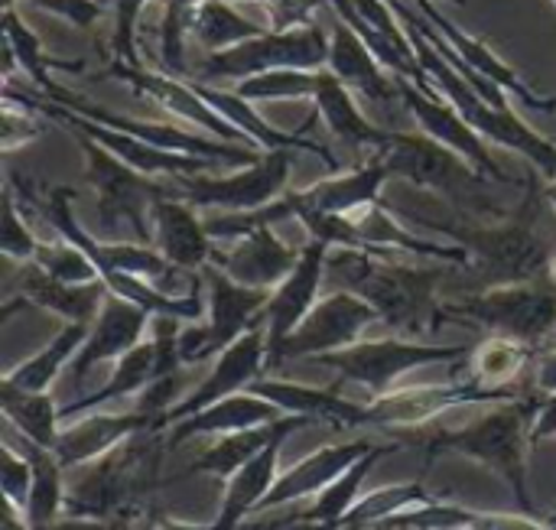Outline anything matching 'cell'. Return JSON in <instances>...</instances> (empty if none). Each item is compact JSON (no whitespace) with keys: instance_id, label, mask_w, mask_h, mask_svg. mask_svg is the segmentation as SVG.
Listing matches in <instances>:
<instances>
[{"instance_id":"cell-55","label":"cell","mask_w":556,"mask_h":530,"mask_svg":"<svg viewBox=\"0 0 556 530\" xmlns=\"http://www.w3.org/2000/svg\"><path fill=\"white\" fill-rule=\"evenodd\" d=\"M544 195H547V202L556 209V179H547V186H544Z\"/></svg>"},{"instance_id":"cell-2","label":"cell","mask_w":556,"mask_h":530,"mask_svg":"<svg viewBox=\"0 0 556 530\" xmlns=\"http://www.w3.org/2000/svg\"><path fill=\"white\" fill-rule=\"evenodd\" d=\"M538 407L541 401H531V398L495 404L485 417L459 430H443L437 437V446L492 469L511 489L521 515H534V502L528 489V450L534 446L531 427H534Z\"/></svg>"},{"instance_id":"cell-21","label":"cell","mask_w":556,"mask_h":530,"mask_svg":"<svg viewBox=\"0 0 556 530\" xmlns=\"http://www.w3.org/2000/svg\"><path fill=\"white\" fill-rule=\"evenodd\" d=\"M375 446L378 443H371V440H349V443L319 446L316 453L303 456L287 472H280V479L270 489V495L264 499L261 512H274V508H283V505L323 495L336 479H342L355 463H362Z\"/></svg>"},{"instance_id":"cell-43","label":"cell","mask_w":556,"mask_h":530,"mask_svg":"<svg viewBox=\"0 0 556 530\" xmlns=\"http://www.w3.org/2000/svg\"><path fill=\"white\" fill-rule=\"evenodd\" d=\"M482 512L476 508H463V505H450V502H430V505H420L401 518H394L391 525L384 528H401V530H466L479 521Z\"/></svg>"},{"instance_id":"cell-11","label":"cell","mask_w":556,"mask_h":530,"mask_svg":"<svg viewBox=\"0 0 556 530\" xmlns=\"http://www.w3.org/2000/svg\"><path fill=\"white\" fill-rule=\"evenodd\" d=\"M525 394L518 388H485L476 378L469 381H433V384H414V388H394L384 398H375L365 404V427L381 430H410L424 427L433 417L453 411V407H479V404H508L521 401Z\"/></svg>"},{"instance_id":"cell-9","label":"cell","mask_w":556,"mask_h":530,"mask_svg":"<svg viewBox=\"0 0 556 530\" xmlns=\"http://www.w3.org/2000/svg\"><path fill=\"white\" fill-rule=\"evenodd\" d=\"M329 65V36L306 23L293 29H267L248 42H238L225 52H212L199 72V81H222L231 78L235 85L274 68H303L323 72Z\"/></svg>"},{"instance_id":"cell-19","label":"cell","mask_w":556,"mask_h":530,"mask_svg":"<svg viewBox=\"0 0 556 530\" xmlns=\"http://www.w3.org/2000/svg\"><path fill=\"white\" fill-rule=\"evenodd\" d=\"M394 179L391 169L384 166V160H371L365 166H355L352 173L342 176H329L323 182H313L309 189L300 192H283V205L290 222H300L309 212L319 215H355L375 202H381V189L384 182Z\"/></svg>"},{"instance_id":"cell-32","label":"cell","mask_w":556,"mask_h":530,"mask_svg":"<svg viewBox=\"0 0 556 530\" xmlns=\"http://www.w3.org/2000/svg\"><path fill=\"white\" fill-rule=\"evenodd\" d=\"M91 326H78V323H65L36 355H29L26 362H20L16 368H10L3 375L0 384L16 388V391H33V394H46L52 391V384L59 381V375L65 368H72L75 355L81 352L85 339H88Z\"/></svg>"},{"instance_id":"cell-52","label":"cell","mask_w":556,"mask_h":530,"mask_svg":"<svg viewBox=\"0 0 556 530\" xmlns=\"http://www.w3.org/2000/svg\"><path fill=\"white\" fill-rule=\"evenodd\" d=\"M0 530H33L26 521L23 508H16L13 502H3V515H0Z\"/></svg>"},{"instance_id":"cell-47","label":"cell","mask_w":556,"mask_h":530,"mask_svg":"<svg viewBox=\"0 0 556 530\" xmlns=\"http://www.w3.org/2000/svg\"><path fill=\"white\" fill-rule=\"evenodd\" d=\"M39 137V124L33 117V111L20 101H10L7 98V108H3V147L13 150L16 143H26Z\"/></svg>"},{"instance_id":"cell-17","label":"cell","mask_w":556,"mask_h":530,"mask_svg":"<svg viewBox=\"0 0 556 530\" xmlns=\"http://www.w3.org/2000/svg\"><path fill=\"white\" fill-rule=\"evenodd\" d=\"M150 326H153V316L143 306L108 293L98 319L88 329V339H85L81 352L75 355V362L68 368L72 381L81 384L94 368L117 365L127 352H134L150 336Z\"/></svg>"},{"instance_id":"cell-25","label":"cell","mask_w":556,"mask_h":530,"mask_svg":"<svg viewBox=\"0 0 556 530\" xmlns=\"http://www.w3.org/2000/svg\"><path fill=\"white\" fill-rule=\"evenodd\" d=\"M23 280H20V300L7 303V313H13V306H36L46 310L65 323H78V326H91L108 300V287L104 280L94 283H65L55 280L42 270H36L33 264H23Z\"/></svg>"},{"instance_id":"cell-29","label":"cell","mask_w":556,"mask_h":530,"mask_svg":"<svg viewBox=\"0 0 556 530\" xmlns=\"http://www.w3.org/2000/svg\"><path fill=\"white\" fill-rule=\"evenodd\" d=\"M283 443L287 440H277L274 446H267L257 459H251L241 472H235L225 482L218 515L208 525V530H238L248 515L261 512L264 499L270 495V489L280 479V450H283Z\"/></svg>"},{"instance_id":"cell-44","label":"cell","mask_w":556,"mask_h":530,"mask_svg":"<svg viewBox=\"0 0 556 530\" xmlns=\"http://www.w3.org/2000/svg\"><path fill=\"white\" fill-rule=\"evenodd\" d=\"M36 248H39V238L26 228V215L16 209V199L7 192V199H3V235H0L3 257L29 264L36 257Z\"/></svg>"},{"instance_id":"cell-15","label":"cell","mask_w":556,"mask_h":530,"mask_svg":"<svg viewBox=\"0 0 556 530\" xmlns=\"http://www.w3.org/2000/svg\"><path fill=\"white\" fill-rule=\"evenodd\" d=\"M401 98L410 108V114L420 121L424 134L433 137L437 143L450 147L453 153H459L463 160H469L479 173H485L495 182H511V176L502 173V166L495 163V156L485 147V137L443 98H437V91L430 85H417L410 78H397Z\"/></svg>"},{"instance_id":"cell-10","label":"cell","mask_w":556,"mask_h":530,"mask_svg":"<svg viewBox=\"0 0 556 530\" xmlns=\"http://www.w3.org/2000/svg\"><path fill=\"white\" fill-rule=\"evenodd\" d=\"M85 156H88V179L98 192V218L108 231H130L140 244H153V222L150 209L156 199H176L169 186H156L150 176L130 169L114 153L78 134Z\"/></svg>"},{"instance_id":"cell-57","label":"cell","mask_w":556,"mask_h":530,"mask_svg":"<svg viewBox=\"0 0 556 530\" xmlns=\"http://www.w3.org/2000/svg\"><path fill=\"white\" fill-rule=\"evenodd\" d=\"M456 3H463V0H456Z\"/></svg>"},{"instance_id":"cell-3","label":"cell","mask_w":556,"mask_h":530,"mask_svg":"<svg viewBox=\"0 0 556 530\" xmlns=\"http://www.w3.org/2000/svg\"><path fill=\"white\" fill-rule=\"evenodd\" d=\"M401 20V16H397ZM404 29L410 33V42H414V52H417V62L430 81L433 91H443L446 101L485 137V140H495L502 147H511L518 153H525L547 179H556V143H551L547 137H541L538 130H531L511 108H495L489 104L453 65L450 59L407 20H401Z\"/></svg>"},{"instance_id":"cell-45","label":"cell","mask_w":556,"mask_h":530,"mask_svg":"<svg viewBox=\"0 0 556 530\" xmlns=\"http://www.w3.org/2000/svg\"><path fill=\"white\" fill-rule=\"evenodd\" d=\"M0 489H3V502L26 508L33 489V466L10 440L0 446Z\"/></svg>"},{"instance_id":"cell-36","label":"cell","mask_w":556,"mask_h":530,"mask_svg":"<svg viewBox=\"0 0 556 530\" xmlns=\"http://www.w3.org/2000/svg\"><path fill=\"white\" fill-rule=\"evenodd\" d=\"M397 446H391V443H378L362 463H355L342 479H336L323 495H316L313 499V505H309V512H306V521H313L316 528L323 530H339L342 528V521H345V515L358 505V499L365 495L362 489H365V482H368V476H371V469L378 466V459L381 456H388V453H394Z\"/></svg>"},{"instance_id":"cell-1","label":"cell","mask_w":556,"mask_h":530,"mask_svg":"<svg viewBox=\"0 0 556 530\" xmlns=\"http://www.w3.org/2000/svg\"><path fill=\"white\" fill-rule=\"evenodd\" d=\"M326 277L336 280V290H349L375 306L381 323L401 332V339L433 332L443 323V303L437 300L443 270L401 267L384 254L332 248Z\"/></svg>"},{"instance_id":"cell-35","label":"cell","mask_w":556,"mask_h":530,"mask_svg":"<svg viewBox=\"0 0 556 530\" xmlns=\"http://www.w3.org/2000/svg\"><path fill=\"white\" fill-rule=\"evenodd\" d=\"M0 411L7 417V427L16 430L23 440L42 450H55V440L62 433V407H55L52 391L33 394L0 384Z\"/></svg>"},{"instance_id":"cell-31","label":"cell","mask_w":556,"mask_h":530,"mask_svg":"<svg viewBox=\"0 0 556 530\" xmlns=\"http://www.w3.org/2000/svg\"><path fill=\"white\" fill-rule=\"evenodd\" d=\"M195 85V91L228 121V124H235L254 147H264L267 153L270 150H293V147H303V150H313L319 160H326L329 166H336V156L329 153V150H323L319 143H313V140H303L300 134H287V130H277L274 124H267L254 108H251V101H244V98H238L235 91H222V88H212V85H205V81H192Z\"/></svg>"},{"instance_id":"cell-34","label":"cell","mask_w":556,"mask_h":530,"mask_svg":"<svg viewBox=\"0 0 556 530\" xmlns=\"http://www.w3.org/2000/svg\"><path fill=\"white\" fill-rule=\"evenodd\" d=\"M20 453L33 466V489H29V502H26L23 515L33 525V530H39L59 521L68 508V495H65V482H62L65 469L52 450H42L23 437H20Z\"/></svg>"},{"instance_id":"cell-4","label":"cell","mask_w":556,"mask_h":530,"mask_svg":"<svg viewBox=\"0 0 556 530\" xmlns=\"http://www.w3.org/2000/svg\"><path fill=\"white\" fill-rule=\"evenodd\" d=\"M538 205L531 202L518 218L502 225H450L440 222L437 228L446 231V238L469 254V267L476 274L489 277L492 287L505 283H531L547 277L551 270V248L534 228Z\"/></svg>"},{"instance_id":"cell-24","label":"cell","mask_w":556,"mask_h":530,"mask_svg":"<svg viewBox=\"0 0 556 530\" xmlns=\"http://www.w3.org/2000/svg\"><path fill=\"white\" fill-rule=\"evenodd\" d=\"M427 20H430V26L450 42V49L476 72V75H482V78H489L492 85H498L502 91H508V94H518L521 98V104H528V108H534V111H544V114H551L556 111V98H541L534 88H528V81L525 78H518V72L511 68V65H505L482 39H476V36H469L466 29H459L453 20H446L430 0H410Z\"/></svg>"},{"instance_id":"cell-46","label":"cell","mask_w":556,"mask_h":530,"mask_svg":"<svg viewBox=\"0 0 556 530\" xmlns=\"http://www.w3.org/2000/svg\"><path fill=\"white\" fill-rule=\"evenodd\" d=\"M150 0H114V55L117 65L140 68L137 62V23Z\"/></svg>"},{"instance_id":"cell-53","label":"cell","mask_w":556,"mask_h":530,"mask_svg":"<svg viewBox=\"0 0 556 530\" xmlns=\"http://www.w3.org/2000/svg\"><path fill=\"white\" fill-rule=\"evenodd\" d=\"M153 530H208V525H189V521H173V518H160Z\"/></svg>"},{"instance_id":"cell-38","label":"cell","mask_w":556,"mask_h":530,"mask_svg":"<svg viewBox=\"0 0 556 530\" xmlns=\"http://www.w3.org/2000/svg\"><path fill=\"white\" fill-rule=\"evenodd\" d=\"M437 502L424 482H397V485H381V489H371L358 499V505L345 515L342 528L339 530H365V528H384L391 525L394 518L420 508V505H430Z\"/></svg>"},{"instance_id":"cell-50","label":"cell","mask_w":556,"mask_h":530,"mask_svg":"<svg viewBox=\"0 0 556 530\" xmlns=\"http://www.w3.org/2000/svg\"><path fill=\"white\" fill-rule=\"evenodd\" d=\"M534 388H538V391H541L544 398H551V394H556V345H551V349H544V352L538 355Z\"/></svg>"},{"instance_id":"cell-28","label":"cell","mask_w":556,"mask_h":530,"mask_svg":"<svg viewBox=\"0 0 556 530\" xmlns=\"http://www.w3.org/2000/svg\"><path fill=\"white\" fill-rule=\"evenodd\" d=\"M283 420V414L261 394L254 391H241V394H231L179 424L169 427V443H186V440H195V437H228V433H241V430H254V427H270Z\"/></svg>"},{"instance_id":"cell-56","label":"cell","mask_w":556,"mask_h":530,"mask_svg":"<svg viewBox=\"0 0 556 530\" xmlns=\"http://www.w3.org/2000/svg\"><path fill=\"white\" fill-rule=\"evenodd\" d=\"M547 280L554 283L556 287V254H554V261H551V270H547Z\"/></svg>"},{"instance_id":"cell-51","label":"cell","mask_w":556,"mask_h":530,"mask_svg":"<svg viewBox=\"0 0 556 530\" xmlns=\"http://www.w3.org/2000/svg\"><path fill=\"white\" fill-rule=\"evenodd\" d=\"M39 530H111L104 518H85V515H62L59 521Z\"/></svg>"},{"instance_id":"cell-42","label":"cell","mask_w":556,"mask_h":530,"mask_svg":"<svg viewBox=\"0 0 556 530\" xmlns=\"http://www.w3.org/2000/svg\"><path fill=\"white\" fill-rule=\"evenodd\" d=\"M29 264L36 270L55 277V280H65V283H94V280H101V270L94 267V261L85 251H78L75 244H68L65 238L39 241L36 257Z\"/></svg>"},{"instance_id":"cell-37","label":"cell","mask_w":556,"mask_h":530,"mask_svg":"<svg viewBox=\"0 0 556 530\" xmlns=\"http://www.w3.org/2000/svg\"><path fill=\"white\" fill-rule=\"evenodd\" d=\"M538 349L508 339V336H489L482 339L469 355V371L485 388H518V378L534 362Z\"/></svg>"},{"instance_id":"cell-18","label":"cell","mask_w":556,"mask_h":530,"mask_svg":"<svg viewBox=\"0 0 556 530\" xmlns=\"http://www.w3.org/2000/svg\"><path fill=\"white\" fill-rule=\"evenodd\" d=\"M147 430H156V420L140 411H124V414L91 411V414H81V417L62 424V433H59L52 453L59 456L62 469H81L98 459H108L127 440H134L137 433H147Z\"/></svg>"},{"instance_id":"cell-40","label":"cell","mask_w":556,"mask_h":530,"mask_svg":"<svg viewBox=\"0 0 556 530\" xmlns=\"http://www.w3.org/2000/svg\"><path fill=\"white\" fill-rule=\"evenodd\" d=\"M3 33H7V49L13 52V59L23 65V72L52 98L55 91H59V85L52 81V75H49V65L52 68H81V65H75V62H59V59H49L46 52H42V42L36 39V33L16 16V10L13 7H7V13H3Z\"/></svg>"},{"instance_id":"cell-12","label":"cell","mask_w":556,"mask_h":530,"mask_svg":"<svg viewBox=\"0 0 556 530\" xmlns=\"http://www.w3.org/2000/svg\"><path fill=\"white\" fill-rule=\"evenodd\" d=\"M378 323H381L378 310L368 306L362 296H355L349 290H329V293H323L316 310L306 316V323L280 345V352L270 358L267 371H277L287 362H316L323 355L352 349Z\"/></svg>"},{"instance_id":"cell-33","label":"cell","mask_w":556,"mask_h":530,"mask_svg":"<svg viewBox=\"0 0 556 530\" xmlns=\"http://www.w3.org/2000/svg\"><path fill=\"white\" fill-rule=\"evenodd\" d=\"M313 101H316V114L326 121V127H329L345 147H352V150L371 147V150L378 153V147L384 143V134H388V130H378L375 124L365 121V114L358 111L352 91H349L329 68L319 72V91H316Z\"/></svg>"},{"instance_id":"cell-5","label":"cell","mask_w":556,"mask_h":530,"mask_svg":"<svg viewBox=\"0 0 556 530\" xmlns=\"http://www.w3.org/2000/svg\"><path fill=\"white\" fill-rule=\"evenodd\" d=\"M446 319L476 323L492 329V336H508L541 352L551 349L556 339V287L547 277L531 283L485 287L463 300L443 303V323Z\"/></svg>"},{"instance_id":"cell-39","label":"cell","mask_w":556,"mask_h":530,"mask_svg":"<svg viewBox=\"0 0 556 530\" xmlns=\"http://www.w3.org/2000/svg\"><path fill=\"white\" fill-rule=\"evenodd\" d=\"M189 33L212 52H225L238 42H248L261 33H267V26H261L257 20L244 16L241 10H235V3L228 0H202L192 13Z\"/></svg>"},{"instance_id":"cell-48","label":"cell","mask_w":556,"mask_h":530,"mask_svg":"<svg viewBox=\"0 0 556 530\" xmlns=\"http://www.w3.org/2000/svg\"><path fill=\"white\" fill-rule=\"evenodd\" d=\"M42 10H52L55 16H65L75 26H91L101 16V0H33Z\"/></svg>"},{"instance_id":"cell-16","label":"cell","mask_w":556,"mask_h":530,"mask_svg":"<svg viewBox=\"0 0 556 530\" xmlns=\"http://www.w3.org/2000/svg\"><path fill=\"white\" fill-rule=\"evenodd\" d=\"M329 251L332 248L323 241H306L293 274L270 293L267 310H264V329H267V349H270L267 365L280 352V345L306 323V316L316 310V303L323 300Z\"/></svg>"},{"instance_id":"cell-22","label":"cell","mask_w":556,"mask_h":530,"mask_svg":"<svg viewBox=\"0 0 556 530\" xmlns=\"http://www.w3.org/2000/svg\"><path fill=\"white\" fill-rule=\"evenodd\" d=\"M111 75L124 78L127 85H134L140 94H147L150 101H156L160 108H166L169 114L182 117V121H192L199 127H205L215 140H225V143H238V147H251L254 143L235 127L228 124L199 91L192 81H182V78H173V75H153V72H143V68H130V65H114Z\"/></svg>"},{"instance_id":"cell-13","label":"cell","mask_w":556,"mask_h":530,"mask_svg":"<svg viewBox=\"0 0 556 530\" xmlns=\"http://www.w3.org/2000/svg\"><path fill=\"white\" fill-rule=\"evenodd\" d=\"M290 166V150H270L261 163L231 176H179V186L173 192L192 209H212L215 215L257 212L283 195Z\"/></svg>"},{"instance_id":"cell-54","label":"cell","mask_w":556,"mask_h":530,"mask_svg":"<svg viewBox=\"0 0 556 530\" xmlns=\"http://www.w3.org/2000/svg\"><path fill=\"white\" fill-rule=\"evenodd\" d=\"M466 530H495V515H492V512H482V515H479V521Z\"/></svg>"},{"instance_id":"cell-58","label":"cell","mask_w":556,"mask_h":530,"mask_svg":"<svg viewBox=\"0 0 556 530\" xmlns=\"http://www.w3.org/2000/svg\"><path fill=\"white\" fill-rule=\"evenodd\" d=\"M554 345H556V339H554Z\"/></svg>"},{"instance_id":"cell-41","label":"cell","mask_w":556,"mask_h":530,"mask_svg":"<svg viewBox=\"0 0 556 530\" xmlns=\"http://www.w3.org/2000/svg\"><path fill=\"white\" fill-rule=\"evenodd\" d=\"M238 98L257 104V101H300V98H316L319 91V72H303V68H274L254 78H244L231 88Z\"/></svg>"},{"instance_id":"cell-30","label":"cell","mask_w":556,"mask_h":530,"mask_svg":"<svg viewBox=\"0 0 556 530\" xmlns=\"http://www.w3.org/2000/svg\"><path fill=\"white\" fill-rule=\"evenodd\" d=\"M313 420L306 417H283L270 427H254V430H241V433H228V437H218L195 463H192V472H205V476H215L222 482H228L235 472H241L251 459H257L267 446H274L277 440H287L290 433L309 427Z\"/></svg>"},{"instance_id":"cell-49","label":"cell","mask_w":556,"mask_h":530,"mask_svg":"<svg viewBox=\"0 0 556 530\" xmlns=\"http://www.w3.org/2000/svg\"><path fill=\"white\" fill-rule=\"evenodd\" d=\"M544 440H556V394L541 398V407H538V417L531 427V443L538 446Z\"/></svg>"},{"instance_id":"cell-20","label":"cell","mask_w":556,"mask_h":530,"mask_svg":"<svg viewBox=\"0 0 556 530\" xmlns=\"http://www.w3.org/2000/svg\"><path fill=\"white\" fill-rule=\"evenodd\" d=\"M300 254H303V248L287 244L277 235V228H261L241 241H231V251L215 248L212 264L241 287L274 293L293 274V267L300 264Z\"/></svg>"},{"instance_id":"cell-23","label":"cell","mask_w":556,"mask_h":530,"mask_svg":"<svg viewBox=\"0 0 556 530\" xmlns=\"http://www.w3.org/2000/svg\"><path fill=\"white\" fill-rule=\"evenodd\" d=\"M150 222H153V248L173 267H179L186 274H199L202 267L212 264L215 241L189 202L173 199V195L156 199L150 209Z\"/></svg>"},{"instance_id":"cell-59","label":"cell","mask_w":556,"mask_h":530,"mask_svg":"<svg viewBox=\"0 0 556 530\" xmlns=\"http://www.w3.org/2000/svg\"><path fill=\"white\" fill-rule=\"evenodd\" d=\"M554 3H556V0H554Z\"/></svg>"},{"instance_id":"cell-14","label":"cell","mask_w":556,"mask_h":530,"mask_svg":"<svg viewBox=\"0 0 556 530\" xmlns=\"http://www.w3.org/2000/svg\"><path fill=\"white\" fill-rule=\"evenodd\" d=\"M267 355H270L267 329L257 323L231 349H225L215 358L208 378L199 381V388L192 394L176 401V407L160 420V430H166V427H173V424H179V420H186V417H192V414H199V411H205V407H212L231 394L251 391L261 378H267Z\"/></svg>"},{"instance_id":"cell-26","label":"cell","mask_w":556,"mask_h":530,"mask_svg":"<svg viewBox=\"0 0 556 530\" xmlns=\"http://www.w3.org/2000/svg\"><path fill=\"white\" fill-rule=\"evenodd\" d=\"M254 394L267 398L283 417H306L313 424H332V427H365V404L342 398L332 388H313L287 378H261Z\"/></svg>"},{"instance_id":"cell-8","label":"cell","mask_w":556,"mask_h":530,"mask_svg":"<svg viewBox=\"0 0 556 530\" xmlns=\"http://www.w3.org/2000/svg\"><path fill=\"white\" fill-rule=\"evenodd\" d=\"M384 160L391 176H404L414 186L446 192L459 205L472 209H489V176L479 173L469 160L453 153L450 147L437 143L433 137H417V134H384V143L375 153Z\"/></svg>"},{"instance_id":"cell-6","label":"cell","mask_w":556,"mask_h":530,"mask_svg":"<svg viewBox=\"0 0 556 530\" xmlns=\"http://www.w3.org/2000/svg\"><path fill=\"white\" fill-rule=\"evenodd\" d=\"M202 283H205V319L202 323H186L179 332V358L186 368L202 365L208 358H218L225 349H231L248 329L264 323V310L270 293L241 287L228 274H222L215 264L202 267Z\"/></svg>"},{"instance_id":"cell-27","label":"cell","mask_w":556,"mask_h":530,"mask_svg":"<svg viewBox=\"0 0 556 530\" xmlns=\"http://www.w3.org/2000/svg\"><path fill=\"white\" fill-rule=\"evenodd\" d=\"M349 91L365 94L368 101H391L401 98L397 75H388L381 59L365 46V39L345 23L336 20L329 33V65H326Z\"/></svg>"},{"instance_id":"cell-7","label":"cell","mask_w":556,"mask_h":530,"mask_svg":"<svg viewBox=\"0 0 556 530\" xmlns=\"http://www.w3.org/2000/svg\"><path fill=\"white\" fill-rule=\"evenodd\" d=\"M469 355L472 352L466 345H433V342H414V339L391 336V339H362L352 349L323 355L309 365H323V368L336 371L342 381L365 388L368 401H375V398H384L388 391H394V384L417 368L456 365Z\"/></svg>"}]
</instances>
